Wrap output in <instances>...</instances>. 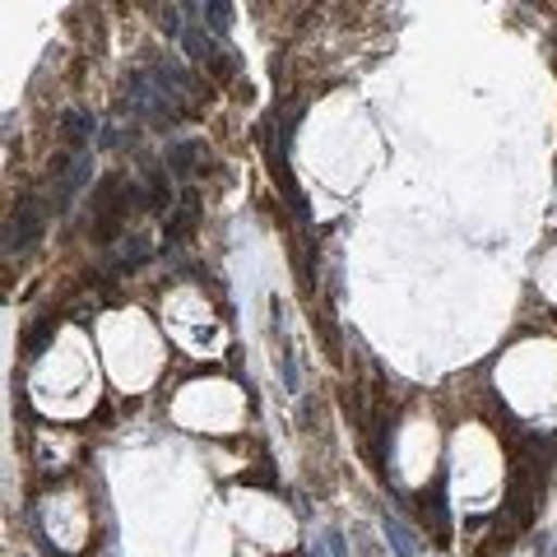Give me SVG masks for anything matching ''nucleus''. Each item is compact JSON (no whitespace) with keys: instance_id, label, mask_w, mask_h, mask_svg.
<instances>
[{"instance_id":"nucleus-1","label":"nucleus","mask_w":557,"mask_h":557,"mask_svg":"<svg viewBox=\"0 0 557 557\" xmlns=\"http://www.w3.org/2000/svg\"><path fill=\"white\" fill-rule=\"evenodd\" d=\"M42 237V205L38 200H20V209L10 214V228H5V251L14 256V251H24V247H33V242Z\"/></svg>"},{"instance_id":"nucleus-2","label":"nucleus","mask_w":557,"mask_h":557,"mask_svg":"<svg viewBox=\"0 0 557 557\" xmlns=\"http://www.w3.org/2000/svg\"><path fill=\"white\" fill-rule=\"evenodd\" d=\"M61 126H65V135L75 139V145H84V139L94 135V116H89V112H65Z\"/></svg>"},{"instance_id":"nucleus-3","label":"nucleus","mask_w":557,"mask_h":557,"mask_svg":"<svg viewBox=\"0 0 557 557\" xmlns=\"http://www.w3.org/2000/svg\"><path fill=\"white\" fill-rule=\"evenodd\" d=\"M386 534H391V544L399 557H413V544H409V530L399 525V520H386Z\"/></svg>"},{"instance_id":"nucleus-4","label":"nucleus","mask_w":557,"mask_h":557,"mask_svg":"<svg viewBox=\"0 0 557 557\" xmlns=\"http://www.w3.org/2000/svg\"><path fill=\"white\" fill-rule=\"evenodd\" d=\"M200 14H209V28H214V33H223V28H228V5H200Z\"/></svg>"}]
</instances>
